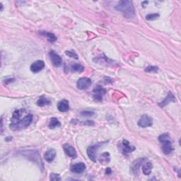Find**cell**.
<instances>
[{
	"label": "cell",
	"mask_w": 181,
	"mask_h": 181,
	"mask_svg": "<svg viewBox=\"0 0 181 181\" xmlns=\"http://www.w3.org/2000/svg\"><path fill=\"white\" fill-rule=\"evenodd\" d=\"M56 156V151L54 149H50L45 152V159L48 163L52 162Z\"/></svg>",
	"instance_id": "cell-15"
},
{
	"label": "cell",
	"mask_w": 181,
	"mask_h": 181,
	"mask_svg": "<svg viewBox=\"0 0 181 181\" xmlns=\"http://www.w3.org/2000/svg\"><path fill=\"white\" fill-rule=\"evenodd\" d=\"M45 68V62L42 60H37L30 65V71L33 73H38Z\"/></svg>",
	"instance_id": "cell-12"
},
{
	"label": "cell",
	"mask_w": 181,
	"mask_h": 181,
	"mask_svg": "<svg viewBox=\"0 0 181 181\" xmlns=\"http://www.w3.org/2000/svg\"><path fill=\"white\" fill-rule=\"evenodd\" d=\"M50 180H61V178L59 174L51 173L50 175Z\"/></svg>",
	"instance_id": "cell-26"
},
{
	"label": "cell",
	"mask_w": 181,
	"mask_h": 181,
	"mask_svg": "<svg viewBox=\"0 0 181 181\" xmlns=\"http://www.w3.org/2000/svg\"><path fill=\"white\" fill-rule=\"evenodd\" d=\"M61 123L58 120V118H52L50 119V123H49V128L51 129H53L56 128V127H60Z\"/></svg>",
	"instance_id": "cell-21"
},
{
	"label": "cell",
	"mask_w": 181,
	"mask_h": 181,
	"mask_svg": "<svg viewBox=\"0 0 181 181\" xmlns=\"http://www.w3.org/2000/svg\"><path fill=\"white\" fill-rule=\"evenodd\" d=\"M33 121V115L28 114L25 115L24 118L20 119L16 123L10 124V129L13 131H17V130H21L27 128L30 125Z\"/></svg>",
	"instance_id": "cell-2"
},
{
	"label": "cell",
	"mask_w": 181,
	"mask_h": 181,
	"mask_svg": "<svg viewBox=\"0 0 181 181\" xmlns=\"http://www.w3.org/2000/svg\"><path fill=\"white\" fill-rule=\"evenodd\" d=\"M65 54L68 56L69 57V58H72L74 59H78V55L76 54V52H75L74 50H67L66 52H65Z\"/></svg>",
	"instance_id": "cell-23"
},
{
	"label": "cell",
	"mask_w": 181,
	"mask_h": 181,
	"mask_svg": "<svg viewBox=\"0 0 181 181\" xmlns=\"http://www.w3.org/2000/svg\"><path fill=\"white\" fill-rule=\"evenodd\" d=\"M137 124L139 127L146 128V127H151L153 124V119L147 115H143L138 121Z\"/></svg>",
	"instance_id": "cell-4"
},
{
	"label": "cell",
	"mask_w": 181,
	"mask_h": 181,
	"mask_svg": "<svg viewBox=\"0 0 181 181\" xmlns=\"http://www.w3.org/2000/svg\"><path fill=\"white\" fill-rule=\"evenodd\" d=\"M110 156L108 152H104L103 154L100 156L99 157V161L103 165H106L107 163L110 162Z\"/></svg>",
	"instance_id": "cell-20"
},
{
	"label": "cell",
	"mask_w": 181,
	"mask_h": 181,
	"mask_svg": "<svg viewBox=\"0 0 181 181\" xmlns=\"http://www.w3.org/2000/svg\"><path fill=\"white\" fill-rule=\"evenodd\" d=\"M160 143L162 144V147H161V148H162V151L164 154L168 155L171 154V153H172L173 145L171 141V138L166 139V140L161 141H160Z\"/></svg>",
	"instance_id": "cell-8"
},
{
	"label": "cell",
	"mask_w": 181,
	"mask_h": 181,
	"mask_svg": "<svg viewBox=\"0 0 181 181\" xmlns=\"http://www.w3.org/2000/svg\"><path fill=\"white\" fill-rule=\"evenodd\" d=\"M58 109L59 110V111L62 112H67L69 110V101L66 99H63V100L59 101L58 103Z\"/></svg>",
	"instance_id": "cell-14"
},
{
	"label": "cell",
	"mask_w": 181,
	"mask_h": 181,
	"mask_svg": "<svg viewBox=\"0 0 181 181\" xmlns=\"http://www.w3.org/2000/svg\"><path fill=\"white\" fill-rule=\"evenodd\" d=\"M146 161V158H140L134 161V162L132 163L131 166V170L132 172L134 175H137L139 173V171H140V168L141 166V164L145 162Z\"/></svg>",
	"instance_id": "cell-10"
},
{
	"label": "cell",
	"mask_w": 181,
	"mask_h": 181,
	"mask_svg": "<svg viewBox=\"0 0 181 181\" xmlns=\"http://www.w3.org/2000/svg\"><path fill=\"white\" fill-rule=\"evenodd\" d=\"M112 173V170L110 168H106V175H110V174H111Z\"/></svg>",
	"instance_id": "cell-29"
},
{
	"label": "cell",
	"mask_w": 181,
	"mask_h": 181,
	"mask_svg": "<svg viewBox=\"0 0 181 181\" xmlns=\"http://www.w3.org/2000/svg\"><path fill=\"white\" fill-rule=\"evenodd\" d=\"M106 90L103 87L101 86H97L93 89V99L96 101L101 102L103 100V96L106 94Z\"/></svg>",
	"instance_id": "cell-5"
},
{
	"label": "cell",
	"mask_w": 181,
	"mask_h": 181,
	"mask_svg": "<svg viewBox=\"0 0 181 181\" xmlns=\"http://www.w3.org/2000/svg\"><path fill=\"white\" fill-rule=\"evenodd\" d=\"M86 168V166L85 165L84 163H75L71 166L70 170L71 171L74 173L76 174H81L82 173H84L85 170Z\"/></svg>",
	"instance_id": "cell-13"
},
{
	"label": "cell",
	"mask_w": 181,
	"mask_h": 181,
	"mask_svg": "<svg viewBox=\"0 0 181 181\" xmlns=\"http://www.w3.org/2000/svg\"><path fill=\"white\" fill-rule=\"evenodd\" d=\"M120 148L122 153L125 156H127L129 154H130V153H132L135 150V147L130 145L129 141L126 140H124L123 141Z\"/></svg>",
	"instance_id": "cell-9"
},
{
	"label": "cell",
	"mask_w": 181,
	"mask_h": 181,
	"mask_svg": "<svg viewBox=\"0 0 181 181\" xmlns=\"http://www.w3.org/2000/svg\"><path fill=\"white\" fill-rule=\"evenodd\" d=\"M146 72H157L158 70V67L156 66H149L145 68Z\"/></svg>",
	"instance_id": "cell-25"
},
{
	"label": "cell",
	"mask_w": 181,
	"mask_h": 181,
	"mask_svg": "<svg viewBox=\"0 0 181 181\" xmlns=\"http://www.w3.org/2000/svg\"><path fill=\"white\" fill-rule=\"evenodd\" d=\"M39 33L41 34V36L46 37L47 41L50 42H52H52H55L57 40H58V38H57L56 36L54 33L47 32V31H41V32H39Z\"/></svg>",
	"instance_id": "cell-17"
},
{
	"label": "cell",
	"mask_w": 181,
	"mask_h": 181,
	"mask_svg": "<svg viewBox=\"0 0 181 181\" xmlns=\"http://www.w3.org/2000/svg\"><path fill=\"white\" fill-rule=\"evenodd\" d=\"M159 17V14H150L146 15V19L148 21H153V20L157 19Z\"/></svg>",
	"instance_id": "cell-24"
},
{
	"label": "cell",
	"mask_w": 181,
	"mask_h": 181,
	"mask_svg": "<svg viewBox=\"0 0 181 181\" xmlns=\"http://www.w3.org/2000/svg\"><path fill=\"white\" fill-rule=\"evenodd\" d=\"M115 9L120 11L127 19L134 18L135 11L132 1H120L115 6Z\"/></svg>",
	"instance_id": "cell-1"
},
{
	"label": "cell",
	"mask_w": 181,
	"mask_h": 181,
	"mask_svg": "<svg viewBox=\"0 0 181 181\" xmlns=\"http://www.w3.org/2000/svg\"><path fill=\"white\" fill-rule=\"evenodd\" d=\"M104 143L106 142L93 144V145H90L88 147V149L86 150L87 155L93 162H96V154H97V151L99 148H100L101 145H103V144Z\"/></svg>",
	"instance_id": "cell-3"
},
{
	"label": "cell",
	"mask_w": 181,
	"mask_h": 181,
	"mask_svg": "<svg viewBox=\"0 0 181 181\" xmlns=\"http://www.w3.org/2000/svg\"><path fill=\"white\" fill-rule=\"evenodd\" d=\"M91 84L92 81L89 78L82 77L76 82V87L79 90H86L90 86Z\"/></svg>",
	"instance_id": "cell-6"
},
{
	"label": "cell",
	"mask_w": 181,
	"mask_h": 181,
	"mask_svg": "<svg viewBox=\"0 0 181 181\" xmlns=\"http://www.w3.org/2000/svg\"><path fill=\"white\" fill-rule=\"evenodd\" d=\"M81 115L84 117H91L94 115V112L91 111H83L81 112Z\"/></svg>",
	"instance_id": "cell-27"
},
{
	"label": "cell",
	"mask_w": 181,
	"mask_h": 181,
	"mask_svg": "<svg viewBox=\"0 0 181 181\" xmlns=\"http://www.w3.org/2000/svg\"><path fill=\"white\" fill-rule=\"evenodd\" d=\"M50 59L54 66L56 67H60L62 64V59L61 57L58 53H56L54 50H51L49 52Z\"/></svg>",
	"instance_id": "cell-7"
},
{
	"label": "cell",
	"mask_w": 181,
	"mask_h": 181,
	"mask_svg": "<svg viewBox=\"0 0 181 181\" xmlns=\"http://www.w3.org/2000/svg\"><path fill=\"white\" fill-rule=\"evenodd\" d=\"M82 124H84V125L90 126V125H94L95 123H94V122L92 121V120H87L86 122H83Z\"/></svg>",
	"instance_id": "cell-28"
},
{
	"label": "cell",
	"mask_w": 181,
	"mask_h": 181,
	"mask_svg": "<svg viewBox=\"0 0 181 181\" xmlns=\"http://www.w3.org/2000/svg\"><path fill=\"white\" fill-rule=\"evenodd\" d=\"M153 165L151 162H146L142 166V172L144 175H149L151 174Z\"/></svg>",
	"instance_id": "cell-19"
},
{
	"label": "cell",
	"mask_w": 181,
	"mask_h": 181,
	"mask_svg": "<svg viewBox=\"0 0 181 181\" xmlns=\"http://www.w3.org/2000/svg\"><path fill=\"white\" fill-rule=\"evenodd\" d=\"M51 104V101L45 96H41L37 101V106L39 107H43L45 106H49Z\"/></svg>",
	"instance_id": "cell-16"
},
{
	"label": "cell",
	"mask_w": 181,
	"mask_h": 181,
	"mask_svg": "<svg viewBox=\"0 0 181 181\" xmlns=\"http://www.w3.org/2000/svg\"><path fill=\"white\" fill-rule=\"evenodd\" d=\"M63 149L68 156L72 158H76L77 157V153H76V149L74 147L70 145L69 144H65L63 146Z\"/></svg>",
	"instance_id": "cell-11"
},
{
	"label": "cell",
	"mask_w": 181,
	"mask_h": 181,
	"mask_svg": "<svg viewBox=\"0 0 181 181\" xmlns=\"http://www.w3.org/2000/svg\"><path fill=\"white\" fill-rule=\"evenodd\" d=\"M71 70L74 72L81 73L84 70V67L80 64H74L71 66Z\"/></svg>",
	"instance_id": "cell-22"
},
{
	"label": "cell",
	"mask_w": 181,
	"mask_h": 181,
	"mask_svg": "<svg viewBox=\"0 0 181 181\" xmlns=\"http://www.w3.org/2000/svg\"><path fill=\"white\" fill-rule=\"evenodd\" d=\"M175 101L176 100H175L174 96L172 94V93L168 92V95H167V96H166V98L164 99L162 102H161V103H159V106L161 107H164V106H166V105H168L170 102H175Z\"/></svg>",
	"instance_id": "cell-18"
}]
</instances>
